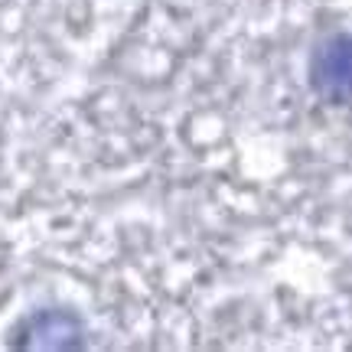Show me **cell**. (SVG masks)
I'll use <instances>...</instances> for the list:
<instances>
[{
  "label": "cell",
  "instance_id": "1",
  "mask_svg": "<svg viewBox=\"0 0 352 352\" xmlns=\"http://www.w3.org/2000/svg\"><path fill=\"white\" fill-rule=\"evenodd\" d=\"M314 85L333 101L352 98V36H333L314 56Z\"/></svg>",
  "mask_w": 352,
  "mask_h": 352
}]
</instances>
